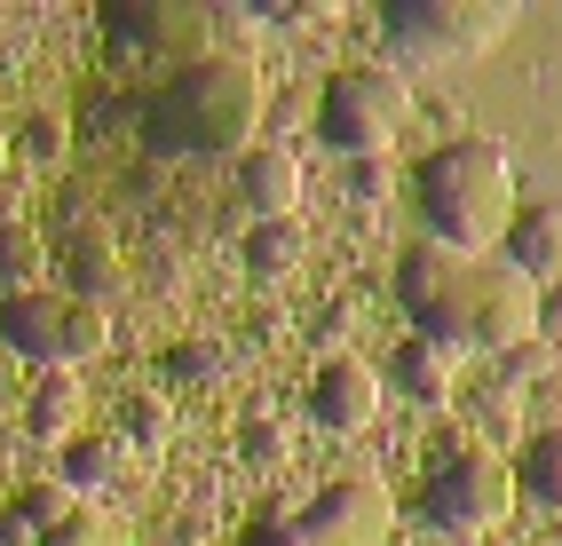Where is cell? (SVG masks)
Here are the masks:
<instances>
[{"instance_id":"cell-1","label":"cell","mask_w":562,"mask_h":546,"mask_svg":"<svg viewBox=\"0 0 562 546\" xmlns=\"http://www.w3.org/2000/svg\"><path fill=\"white\" fill-rule=\"evenodd\" d=\"M396 302L412 317V333L436 349H483L507 356L515 341H531L539 325V285L499 253H452V246H412L396 262Z\"/></svg>"},{"instance_id":"cell-2","label":"cell","mask_w":562,"mask_h":546,"mask_svg":"<svg viewBox=\"0 0 562 546\" xmlns=\"http://www.w3.org/2000/svg\"><path fill=\"white\" fill-rule=\"evenodd\" d=\"M135 120L159 159H238L261 120V71L238 48H206L175 64L151 95H135Z\"/></svg>"},{"instance_id":"cell-3","label":"cell","mask_w":562,"mask_h":546,"mask_svg":"<svg viewBox=\"0 0 562 546\" xmlns=\"http://www.w3.org/2000/svg\"><path fill=\"white\" fill-rule=\"evenodd\" d=\"M515 159L507 143L492 135H452L436 143L428 167H420V214H428V246H452V253H492V238H507L515 223Z\"/></svg>"},{"instance_id":"cell-4","label":"cell","mask_w":562,"mask_h":546,"mask_svg":"<svg viewBox=\"0 0 562 546\" xmlns=\"http://www.w3.org/2000/svg\"><path fill=\"white\" fill-rule=\"evenodd\" d=\"M103 48L111 64H191L222 32H246V9H182V0H103Z\"/></svg>"},{"instance_id":"cell-5","label":"cell","mask_w":562,"mask_h":546,"mask_svg":"<svg viewBox=\"0 0 562 546\" xmlns=\"http://www.w3.org/2000/svg\"><path fill=\"white\" fill-rule=\"evenodd\" d=\"M381 32L412 64H475L515 32V0H389Z\"/></svg>"},{"instance_id":"cell-6","label":"cell","mask_w":562,"mask_h":546,"mask_svg":"<svg viewBox=\"0 0 562 546\" xmlns=\"http://www.w3.org/2000/svg\"><path fill=\"white\" fill-rule=\"evenodd\" d=\"M412 127V88L396 64H349L317 95V135L349 159H389V143Z\"/></svg>"},{"instance_id":"cell-7","label":"cell","mask_w":562,"mask_h":546,"mask_svg":"<svg viewBox=\"0 0 562 546\" xmlns=\"http://www.w3.org/2000/svg\"><path fill=\"white\" fill-rule=\"evenodd\" d=\"M111 349V317L88 309V302H64L48 285L32 294H0V356L16 364H41V373H71Z\"/></svg>"},{"instance_id":"cell-8","label":"cell","mask_w":562,"mask_h":546,"mask_svg":"<svg viewBox=\"0 0 562 546\" xmlns=\"http://www.w3.org/2000/svg\"><path fill=\"white\" fill-rule=\"evenodd\" d=\"M507 507H515V476H507V459L483 452V444H443V452L420 467V515H428L443 538L492 531Z\"/></svg>"},{"instance_id":"cell-9","label":"cell","mask_w":562,"mask_h":546,"mask_svg":"<svg viewBox=\"0 0 562 546\" xmlns=\"http://www.w3.org/2000/svg\"><path fill=\"white\" fill-rule=\"evenodd\" d=\"M310 546H389L396 531V507H389V484L381 476H333L302 515H293Z\"/></svg>"},{"instance_id":"cell-10","label":"cell","mask_w":562,"mask_h":546,"mask_svg":"<svg viewBox=\"0 0 562 546\" xmlns=\"http://www.w3.org/2000/svg\"><path fill=\"white\" fill-rule=\"evenodd\" d=\"M310 420L333 428V435H357L381 420V373L364 356H325L317 380H310Z\"/></svg>"},{"instance_id":"cell-11","label":"cell","mask_w":562,"mask_h":546,"mask_svg":"<svg viewBox=\"0 0 562 546\" xmlns=\"http://www.w3.org/2000/svg\"><path fill=\"white\" fill-rule=\"evenodd\" d=\"M499 262H515L531 285H562V191H539L515 206V223L499 238Z\"/></svg>"},{"instance_id":"cell-12","label":"cell","mask_w":562,"mask_h":546,"mask_svg":"<svg viewBox=\"0 0 562 546\" xmlns=\"http://www.w3.org/2000/svg\"><path fill=\"white\" fill-rule=\"evenodd\" d=\"M238 206L254 214V223L302 214V159L278 151V143H246V151H238Z\"/></svg>"},{"instance_id":"cell-13","label":"cell","mask_w":562,"mask_h":546,"mask_svg":"<svg viewBox=\"0 0 562 546\" xmlns=\"http://www.w3.org/2000/svg\"><path fill=\"white\" fill-rule=\"evenodd\" d=\"M56 262H64V302L103 309L111 294H120V253H111V238L80 230V238H64V246H56Z\"/></svg>"},{"instance_id":"cell-14","label":"cell","mask_w":562,"mask_h":546,"mask_svg":"<svg viewBox=\"0 0 562 546\" xmlns=\"http://www.w3.org/2000/svg\"><path fill=\"white\" fill-rule=\"evenodd\" d=\"M381 380H396L412 405H452V349H436V341H396V356H389V373Z\"/></svg>"},{"instance_id":"cell-15","label":"cell","mask_w":562,"mask_h":546,"mask_svg":"<svg viewBox=\"0 0 562 546\" xmlns=\"http://www.w3.org/2000/svg\"><path fill=\"white\" fill-rule=\"evenodd\" d=\"M80 405H88V396H80V380H71V373H48V380H32L24 388V428L32 435H41V444H71V428H80Z\"/></svg>"},{"instance_id":"cell-16","label":"cell","mask_w":562,"mask_h":546,"mask_svg":"<svg viewBox=\"0 0 562 546\" xmlns=\"http://www.w3.org/2000/svg\"><path fill=\"white\" fill-rule=\"evenodd\" d=\"M302 253H310V230H302V214H285V223H254L246 238H238V262L270 285V277H285V270H302Z\"/></svg>"},{"instance_id":"cell-17","label":"cell","mask_w":562,"mask_h":546,"mask_svg":"<svg viewBox=\"0 0 562 546\" xmlns=\"http://www.w3.org/2000/svg\"><path fill=\"white\" fill-rule=\"evenodd\" d=\"M507 476H515V491H531V499L562 507V420L522 435V452L507 459Z\"/></svg>"},{"instance_id":"cell-18","label":"cell","mask_w":562,"mask_h":546,"mask_svg":"<svg viewBox=\"0 0 562 546\" xmlns=\"http://www.w3.org/2000/svg\"><path fill=\"white\" fill-rule=\"evenodd\" d=\"M127 476V452L111 444V435H71L64 444V491L80 499V491H111Z\"/></svg>"},{"instance_id":"cell-19","label":"cell","mask_w":562,"mask_h":546,"mask_svg":"<svg viewBox=\"0 0 562 546\" xmlns=\"http://www.w3.org/2000/svg\"><path fill=\"white\" fill-rule=\"evenodd\" d=\"M48 277V238L32 223H0V294H32Z\"/></svg>"},{"instance_id":"cell-20","label":"cell","mask_w":562,"mask_h":546,"mask_svg":"<svg viewBox=\"0 0 562 546\" xmlns=\"http://www.w3.org/2000/svg\"><path fill=\"white\" fill-rule=\"evenodd\" d=\"M222 364H231V349H222L214 333H182V341H167V356H159V380L199 388V380H222Z\"/></svg>"},{"instance_id":"cell-21","label":"cell","mask_w":562,"mask_h":546,"mask_svg":"<svg viewBox=\"0 0 562 546\" xmlns=\"http://www.w3.org/2000/svg\"><path fill=\"white\" fill-rule=\"evenodd\" d=\"M120 435H127V444H167V435H175V405L159 388H127L120 396Z\"/></svg>"},{"instance_id":"cell-22","label":"cell","mask_w":562,"mask_h":546,"mask_svg":"<svg viewBox=\"0 0 562 546\" xmlns=\"http://www.w3.org/2000/svg\"><path fill=\"white\" fill-rule=\"evenodd\" d=\"M41 546H127V538H120V523H111V515H95V507H71V515H64Z\"/></svg>"},{"instance_id":"cell-23","label":"cell","mask_w":562,"mask_h":546,"mask_svg":"<svg viewBox=\"0 0 562 546\" xmlns=\"http://www.w3.org/2000/svg\"><path fill=\"white\" fill-rule=\"evenodd\" d=\"M16 159H24V167H56V159H64V120L32 112V120L16 127Z\"/></svg>"},{"instance_id":"cell-24","label":"cell","mask_w":562,"mask_h":546,"mask_svg":"<svg viewBox=\"0 0 562 546\" xmlns=\"http://www.w3.org/2000/svg\"><path fill=\"white\" fill-rule=\"evenodd\" d=\"M16 515H24L32 531L48 538V531H56V523L71 515V491H64V484H32V491H16Z\"/></svg>"},{"instance_id":"cell-25","label":"cell","mask_w":562,"mask_h":546,"mask_svg":"<svg viewBox=\"0 0 562 546\" xmlns=\"http://www.w3.org/2000/svg\"><path fill=\"white\" fill-rule=\"evenodd\" d=\"M547 373H554V349H547L539 333L507 349V388H531V380H547Z\"/></svg>"},{"instance_id":"cell-26","label":"cell","mask_w":562,"mask_h":546,"mask_svg":"<svg viewBox=\"0 0 562 546\" xmlns=\"http://www.w3.org/2000/svg\"><path fill=\"white\" fill-rule=\"evenodd\" d=\"M238 459L278 467V459H285V428H278V420H246V428H238Z\"/></svg>"},{"instance_id":"cell-27","label":"cell","mask_w":562,"mask_h":546,"mask_svg":"<svg viewBox=\"0 0 562 546\" xmlns=\"http://www.w3.org/2000/svg\"><path fill=\"white\" fill-rule=\"evenodd\" d=\"M483 428H499V435H515L522 428V388H492V396H483Z\"/></svg>"},{"instance_id":"cell-28","label":"cell","mask_w":562,"mask_h":546,"mask_svg":"<svg viewBox=\"0 0 562 546\" xmlns=\"http://www.w3.org/2000/svg\"><path fill=\"white\" fill-rule=\"evenodd\" d=\"M238 546H310L302 531H293V515H261V523H246V538Z\"/></svg>"},{"instance_id":"cell-29","label":"cell","mask_w":562,"mask_h":546,"mask_svg":"<svg viewBox=\"0 0 562 546\" xmlns=\"http://www.w3.org/2000/svg\"><path fill=\"white\" fill-rule=\"evenodd\" d=\"M349 198H357V206H381V198H389V159H357Z\"/></svg>"},{"instance_id":"cell-30","label":"cell","mask_w":562,"mask_h":546,"mask_svg":"<svg viewBox=\"0 0 562 546\" xmlns=\"http://www.w3.org/2000/svg\"><path fill=\"white\" fill-rule=\"evenodd\" d=\"M531 333H539L547 349L562 341V285H539V325H531Z\"/></svg>"},{"instance_id":"cell-31","label":"cell","mask_w":562,"mask_h":546,"mask_svg":"<svg viewBox=\"0 0 562 546\" xmlns=\"http://www.w3.org/2000/svg\"><path fill=\"white\" fill-rule=\"evenodd\" d=\"M0 546H41V531H32L16 507H0Z\"/></svg>"},{"instance_id":"cell-32","label":"cell","mask_w":562,"mask_h":546,"mask_svg":"<svg viewBox=\"0 0 562 546\" xmlns=\"http://www.w3.org/2000/svg\"><path fill=\"white\" fill-rule=\"evenodd\" d=\"M16 373H24V364H16V356H0V412H16V405H24V380H16Z\"/></svg>"},{"instance_id":"cell-33","label":"cell","mask_w":562,"mask_h":546,"mask_svg":"<svg viewBox=\"0 0 562 546\" xmlns=\"http://www.w3.org/2000/svg\"><path fill=\"white\" fill-rule=\"evenodd\" d=\"M0 167H9V135H0Z\"/></svg>"}]
</instances>
